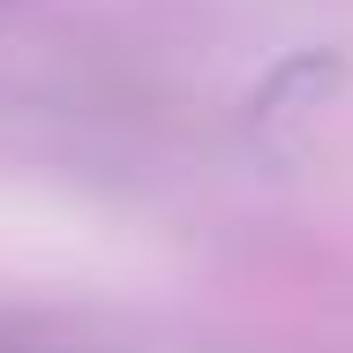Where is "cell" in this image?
<instances>
[{"instance_id": "6da1fadb", "label": "cell", "mask_w": 353, "mask_h": 353, "mask_svg": "<svg viewBox=\"0 0 353 353\" xmlns=\"http://www.w3.org/2000/svg\"><path fill=\"white\" fill-rule=\"evenodd\" d=\"M0 8H23V0H0Z\"/></svg>"}]
</instances>
